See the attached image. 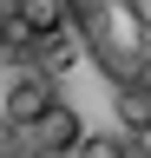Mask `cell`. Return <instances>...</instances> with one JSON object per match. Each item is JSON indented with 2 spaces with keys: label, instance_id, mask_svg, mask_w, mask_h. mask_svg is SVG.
<instances>
[{
  "label": "cell",
  "instance_id": "cell-2",
  "mask_svg": "<svg viewBox=\"0 0 151 158\" xmlns=\"http://www.w3.org/2000/svg\"><path fill=\"white\" fill-rule=\"evenodd\" d=\"M59 106V86H53V73H20L7 86V118L13 125H33V118H46Z\"/></svg>",
  "mask_w": 151,
  "mask_h": 158
},
{
  "label": "cell",
  "instance_id": "cell-6",
  "mask_svg": "<svg viewBox=\"0 0 151 158\" xmlns=\"http://www.w3.org/2000/svg\"><path fill=\"white\" fill-rule=\"evenodd\" d=\"M131 152H145V158H151V125H138V138H131Z\"/></svg>",
  "mask_w": 151,
  "mask_h": 158
},
{
  "label": "cell",
  "instance_id": "cell-1",
  "mask_svg": "<svg viewBox=\"0 0 151 158\" xmlns=\"http://www.w3.org/2000/svg\"><path fill=\"white\" fill-rule=\"evenodd\" d=\"M92 66L112 86L151 92V0H66Z\"/></svg>",
  "mask_w": 151,
  "mask_h": 158
},
{
  "label": "cell",
  "instance_id": "cell-4",
  "mask_svg": "<svg viewBox=\"0 0 151 158\" xmlns=\"http://www.w3.org/2000/svg\"><path fill=\"white\" fill-rule=\"evenodd\" d=\"M66 27V0H13V33L26 40H46Z\"/></svg>",
  "mask_w": 151,
  "mask_h": 158
},
{
  "label": "cell",
  "instance_id": "cell-3",
  "mask_svg": "<svg viewBox=\"0 0 151 158\" xmlns=\"http://www.w3.org/2000/svg\"><path fill=\"white\" fill-rule=\"evenodd\" d=\"M26 132H33V158H59V152L79 145V132H85V125H79V112H72V106H53L46 118H33Z\"/></svg>",
  "mask_w": 151,
  "mask_h": 158
},
{
  "label": "cell",
  "instance_id": "cell-5",
  "mask_svg": "<svg viewBox=\"0 0 151 158\" xmlns=\"http://www.w3.org/2000/svg\"><path fill=\"white\" fill-rule=\"evenodd\" d=\"M79 158H131V132H79Z\"/></svg>",
  "mask_w": 151,
  "mask_h": 158
}]
</instances>
